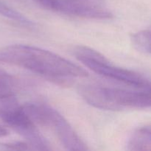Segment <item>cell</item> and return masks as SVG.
Returning <instances> with one entry per match:
<instances>
[{
    "mask_svg": "<svg viewBox=\"0 0 151 151\" xmlns=\"http://www.w3.org/2000/svg\"><path fill=\"white\" fill-rule=\"evenodd\" d=\"M0 62L16 65L45 77L58 85H70L72 78H86V70L52 52L24 44L0 50Z\"/></svg>",
    "mask_w": 151,
    "mask_h": 151,
    "instance_id": "cell-1",
    "label": "cell"
},
{
    "mask_svg": "<svg viewBox=\"0 0 151 151\" xmlns=\"http://www.w3.org/2000/svg\"><path fill=\"white\" fill-rule=\"evenodd\" d=\"M80 95L91 106L108 111L125 109H148L151 106L150 89L135 91L98 86H81Z\"/></svg>",
    "mask_w": 151,
    "mask_h": 151,
    "instance_id": "cell-2",
    "label": "cell"
},
{
    "mask_svg": "<svg viewBox=\"0 0 151 151\" xmlns=\"http://www.w3.org/2000/svg\"><path fill=\"white\" fill-rule=\"evenodd\" d=\"M0 118L8 126L27 141L35 150H50V143L40 133L35 124L31 120L15 100V97L0 101Z\"/></svg>",
    "mask_w": 151,
    "mask_h": 151,
    "instance_id": "cell-3",
    "label": "cell"
},
{
    "mask_svg": "<svg viewBox=\"0 0 151 151\" xmlns=\"http://www.w3.org/2000/svg\"><path fill=\"white\" fill-rule=\"evenodd\" d=\"M47 10L67 15L95 19L113 17L103 0H32Z\"/></svg>",
    "mask_w": 151,
    "mask_h": 151,
    "instance_id": "cell-4",
    "label": "cell"
},
{
    "mask_svg": "<svg viewBox=\"0 0 151 151\" xmlns=\"http://www.w3.org/2000/svg\"><path fill=\"white\" fill-rule=\"evenodd\" d=\"M78 60L98 75L134 86L137 88L150 89V81L144 75L134 71L114 66L111 64L106 58L99 60L91 58H79Z\"/></svg>",
    "mask_w": 151,
    "mask_h": 151,
    "instance_id": "cell-5",
    "label": "cell"
},
{
    "mask_svg": "<svg viewBox=\"0 0 151 151\" xmlns=\"http://www.w3.org/2000/svg\"><path fill=\"white\" fill-rule=\"evenodd\" d=\"M44 127L52 128L63 147L69 150H86L87 147L67 120L51 106H47Z\"/></svg>",
    "mask_w": 151,
    "mask_h": 151,
    "instance_id": "cell-6",
    "label": "cell"
},
{
    "mask_svg": "<svg viewBox=\"0 0 151 151\" xmlns=\"http://www.w3.org/2000/svg\"><path fill=\"white\" fill-rule=\"evenodd\" d=\"M127 149L134 151H150L151 150L150 125L141 127L134 131L128 140Z\"/></svg>",
    "mask_w": 151,
    "mask_h": 151,
    "instance_id": "cell-7",
    "label": "cell"
},
{
    "mask_svg": "<svg viewBox=\"0 0 151 151\" xmlns=\"http://www.w3.org/2000/svg\"><path fill=\"white\" fill-rule=\"evenodd\" d=\"M131 40L134 48L144 54L150 53V30L144 29L132 34Z\"/></svg>",
    "mask_w": 151,
    "mask_h": 151,
    "instance_id": "cell-8",
    "label": "cell"
},
{
    "mask_svg": "<svg viewBox=\"0 0 151 151\" xmlns=\"http://www.w3.org/2000/svg\"><path fill=\"white\" fill-rule=\"evenodd\" d=\"M0 15L16 22H19L24 26L30 27L34 25V23L32 21L29 20L24 15L19 13V11L6 4L3 0H0Z\"/></svg>",
    "mask_w": 151,
    "mask_h": 151,
    "instance_id": "cell-9",
    "label": "cell"
},
{
    "mask_svg": "<svg viewBox=\"0 0 151 151\" xmlns=\"http://www.w3.org/2000/svg\"><path fill=\"white\" fill-rule=\"evenodd\" d=\"M13 81L10 75L0 72V101L15 97Z\"/></svg>",
    "mask_w": 151,
    "mask_h": 151,
    "instance_id": "cell-10",
    "label": "cell"
},
{
    "mask_svg": "<svg viewBox=\"0 0 151 151\" xmlns=\"http://www.w3.org/2000/svg\"><path fill=\"white\" fill-rule=\"evenodd\" d=\"M29 148L27 143L23 142H15L0 144V149H4V150H26Z\"/></svg>",
    "mask_w": 151,
    "mask_h": 151,
    "instance_id": "cell-11",
    "label": "cell"
},
{
    "mask_svg": "<svg viewBox=\"0 0 151 151\" xmlns=\"http://www.w3.org/2000/svg\"><path fill=\"white\" fill-rule=\"evenodd\" d=\"M10 134L9 130L3 125H0V138L5 137Z\"/></svg>",
    "mask_w": 151,
    "mask_h": 151,
    "instance_id": "cell-12",
    "label": "cell"
}]
</instances>
